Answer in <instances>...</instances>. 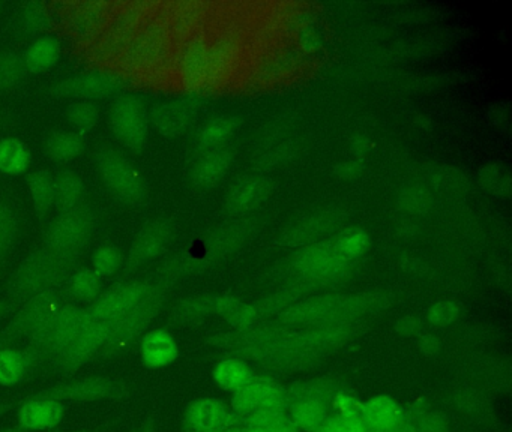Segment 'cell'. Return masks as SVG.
<instances>
[{"label": "cell", "mask_w": 512, "mask_h": 432, "mask_svg": "<svg viewBox=\"0 0 512 432\" xmlns=\"http://www.w3.org/2000/svg\"><path fill=\"white\" fill-rule=\"evenodd\" d=\"M2 432H26L25 429L20 428L19 425L13 426V428L5 429V431Z\"/></svg>", "instance_id": "94428289"}, {"label": "cell", "mask_w": 512, "mask_h": 432, "mask_svg": "<svg viewBox=\"0 0 512 432\" xmlns=\"http://www.w3.org/2000/svg\"><path fill=\"white\" fill-rule=\"evenodd\" d=\"M232 408L241 417L259 410L287 408L286 390L268 378H254L233 393Z\"/></svg>", "instance_id": "d6986e66"}, {"label": "cell", "mask_w": 512, "mask_h": 432, "mask_svg": "<svg viewBox=\"0 0 512 432\" xmlns=\"http://www.w3.org/2000/svg\"><path fill=\"white\" fill-rule=\"evenodd\" d=\"M418 432H448L449 422L445 414L439 411H427L418 417L415 423Z\"/></svg>", "instance_id": "f907efd6"}, {"label": "cell", "mask_w": 512, "mask_h": 432, "mask_svg": "<svg viewBox=\"0 0 512 432\" xmlns=\"http://www.w3.org/2000/svg\"><path fill=\"white\" fill-rule=\"evenodd\" d=\"M290 155H292V144H275V146L272 147V149H269L265 155L260 156L259 164L268 168L275 167V165L286 161Z\"/></svg>", "instance_id": "f5cc1de1"}, {"label": "cell", "mask_w": 512, "mask_h": 432, "mask_svg": "<svg viewBox=\"0 0 512 432\" xmlns=\"http://www.w3.org/2000/svg\"><path fill=\"white\" fill-rule=\"evenodd\" d=\"M232 162L233 152L229 147H218V149L203 153L191 170V179H193L194 185L199 188H211V186L218 185L229 173Z\"/></svg>", "instance_id": "d4e9b609"}, {"label": "cell", "mask_w": 512, "mask_h": 432, "mask_svg": "<svg viewBox=\"0 0 512 432\" xmlns=\"http://www.w3.org/2000/svg\"><path fill=\"white\" fill-rule=\"evenodd\" d=\"M215 314L223 317L227 323L232 324L238 330L253 329L262 318L257 312L256 306L227 296H217Z\"/></svg>", "instance_id": "f546056e"}, {"label": "cell", "mask_w": 512, "mask_h": 432, "mask_svg": "<svg viewBox=\"0 0 512 432\" xmlns=\"http://www.w3.org/2000/svg\"><path fill=\"white\" fill-rule=\"evenodd\" d=\"M314 432H368L362 422H353L340 416H328V419Z\"/></svg>", "instance_id": "816d5d0a"}, {"label": "cell", "mask_w": 512, "mask_h": 432, "mask_svg": "<svg viewBox=\"0 0 512 432\" xmlns=\"http://www.w3.org/2000/svg\"><path fill=\"white\" fill-rule=\"evenodd\" d=\"M116 2L107 0H74L62 3L61 23L68 38L85 50L103 32Z\"/></svg>", "instance_id": "8fae6325"}, {"label": "cell", "mask_w": 512, "mask_h": 432, "mask_svg": "<svg viewBox=\"0 0 512 432\" xmlns=\"http://www.w3.org/2000/svg\"><path fill=\"white\" fill-rule=\"evenodd\" d=\"M0 314H2V306H0Z\"/></svg>", "instance_id": "e7e4bbea"}, {"label": "cell", "mask_w": 512, "mask_h": 432, "mask_svg": "<svg viewBox=\"0 0 512 432\" xmlns=\"http://www.w3.org/2000/svg\"><path fill=\"white\" fill-rule=\"evenodd\" d=\"M370 246V236L361 228H344L328 239L302 246L275 267V275L281 281L302 282L308 275L332 263V261L358 260Z\"/></svg>", "instance_id": "3957f363"}, {"label": "cell", "mask_w": 512, "mask_h": 432, "mask_svg": "<svg viewBox=\"0 0 512 432\" xmlns=\"http://www.w3.org/2000/svg\"><path fill=\"white\" fill-rule=\"evenodd\" d=\"M89 323L88 309L65 303L53 320L34 338L29 339L25 354L31 374L44 363H52Z\"/></svg>", "instance_id": "8992f818"}, {"label": "cell", "mask_w": 512, "mask_h": 432, "mask_svg": "<svg viewBox=\"0 0 512 432\" xmlns=\"http://www.w3.org/2000/svg\"><path fill=\"white\" fill-rule=\"evenodd\" d=\"M251 429V428H250ZM254 432H298L295 423L284 417V419L277 420V422L271 423V425L262 426V428L253 429Z\"/></svg>", "instance_id": "db71d44e"}, {"label": "cell", "mask_w": 512, "mask_h": 432, "mask_svg": "<svg viewBox=\"0 0 512 432\" xmlns=\"http://www.w3.org/2000/svg\"><path fill=\"white\" fill-rule=\"evenodd\" d=\"M26 65L22 56L14 53L0 54V90L16 86L25 77Z\"/></svg>", "instance_id": "f6af8a7d"}, {"label": "cell", "mask_w": 512, "mask_h": 432, "mask_svg": "<svg viewBox=\"0 0 512 432\" xmlns=\"http://www.w3.org/2000/svg\"><path fill=\"white\" fill-rule=\"evenodd\" d=\"M161 12L176 39L202 30V21L206 14L202 3L197 2L172 3L161 9Z\"/></svg>", "instance_id": "83f0119b"}, {"label": "cell", "mask_w": 512, "mask_h": 432, "mask_svg": "<svg viewBox=\"0 0 512 432\" xmlns=\"http://www.w3.org/2000/svg\"><path fill=\"white\" fill-rule=\"evenodd\" d=\"M98 171L110 194L122 203L136 206L145 200L148 186L139 168L127 156L106 150L98 156Z\"/></svg>", "instance_id": "7c38bea8"}, {"label": "cell", "mask_w": 512, "mask_h": 432, "mask_svg": "<svg viewBox=\"0 0 512 432\" xmlns=\"http://www.w3.org/2000/svg\"><path fill=\"white\" fill-rule=\"evenodd\" d=\"M239 126V119L233 114H223L209 120L199 134V146L203 150H214L223 147L229 138L235 134Z\"/></svg>", "instance_id": "d590c367"}, {"label": "cell", "mask_w": 512, "mask_h": 432, "mask_svg": "<svg viewBox=\"0 0 512 432\" xmlns=\"http://www.w3.org/2000/svg\"><path fill=\"white\" fill-rule=\"evenodd\" d=\"M92 230H94L92 213L86 207L80 206L56 219L50 225L44 242L50 251L77 257L88 245Z\"/></svg>", "instance_id": "5bb4252c"}, {"label": "cell", "mask_w": 512, "mask_h": 432, "mask_svg": "<svg viewBox=\"0 0 512 432\" xmlns=\"http://www.w3.org/2000/svg\"><path fill=\"white\" fill-rule=\"evenodd\" d=\"M85 192L82 177L74 171H64L55 177V204L62 212H70L82 206Z\"/></svg>", "instance_id": "d6a6232c"}, {"label": "cell", "mask_w": 512, "mask_h": 432, "mask_svg": "<svg viewBox=\"0 0 512 432\" xmlns=\"http://www.w3.org/2000/svg\"><path fill=\"white\" fill-rule=\"evenodd\" d=\"M479 182L485 191L497 197H508L511 192V174L508 168L500 164H490L482 168Z\"/></svg>", "instance_id": "b9f144b4"}, {"label": "cell", "mask_w": 512, "mask_h": 432, "mask_svg": "<svg viewBox=\"0 0 512 432\" xmlns=\"http://www.w3.org/2000/svg\"><path fill=\"white\" fill-rule=\"evenodd\" d=\"M421 348L427 351L428 354H431L433 351L439 350V341L431 335L425 336L421 341Z\"/></svg>", "instance_id": "91938a15"}, {"label": "cell", "mask_w": 512, "mask_h": 432, "mask_svg": "<svg viewBox=\"0 0 512 432\" xmlns=\"http://www.w3.org/2000/svg\"><path fill=\"white\" fill-rule=\"evenodd\" d=\"M176 38L160 8L152 9L134 33L124 54L115 66L130 77L146 78L169 69Z\"/></svg>", "instance_id": "7a4b0ae2"}, {"label": "cell", "mask_w": 512, "mask_h": 432, "mask_svg": "<svg viewBox=\"0 0 512 432\" xmlns=\"http://www.w3.org/2000/svg\"><path fill=\"white\" fill-rule=\"evenodd\" d=\"M332 407L337 410L338 416L353 422H362L364 416V402L359 401L349 393L338 392L332 399Z\"/></svg>", "instance_id": "7dc6e473"}, {"label": "cell", "mask_w": 512, "mask_h": 432, "mask_svg": "<svg viewBox=\"0 0 512 432\" xmlns=\"http://www.w3.org/2000/svg\"><path fill=\"white\" fill-rule=\"evenodd\" d=\"M433 206V195L421 185H410L398 195V207L410 215H424Z\"/></svg>", "instance_id": "60d3db41"}, {"label": "cell", "mask_w": 512, "mask_h": 432, "mask_svg": "<svg viewBox=\"0 0 512 432\" xmlns=\"http://www.w3.org/2000/svg\"><path fill=\"white\" fill-rule=\"evenodd\" d=\"M362 165H359L358 162H346V164L340 165L337 168L338 174L344 179H353V177L358 176L361 173Z\"/></svg>", "instance_id": "9f6ffc18"}, {"label": "cell", "mask_w": 512, "mask_h": 432, "mask_svg": "<svg viewBox=\"0 0 512 432\" xmlns=\"http://www.w3.org/2000/svg\"><path fill=\"white\" fill-rule=\"evenodd\" d=\"M122 266H124V257L115 246H101L92 255V269L103 279L116 275Z\"/></svg>", "instance_id": "ee69618b"}, {"label": "cell", "mask_w": 512, "mask_h": 432, "mask_svg": "<svg viewBox=\"0 0 512 432\" xmlns=\"http://www.w3.org/2000/svg\"><path fill=\"white\" fill-rule=\"evenodd\" d=\"M131 393L130 383L109 375H91L65 381L52 387L31 393L32 398H47L62 402H101L118 401L128 398Z\"/></svg>", "instance_id": "9c48e42d"}, {"label": "cell", "mask_w": 512, "mask_h": 432, "mask_svg": "<svg viewBox=\"0 0 512 432\" xmlns=\"http://www.w3.org/2000/svg\"><path fill=\"white\" fill-rule=\"evenodd\" d=\"M382 294H326L293 303L278 314L277 323L287 327L350 324L361 315L386 308Z\"/></svg>", "instance_id": "6da1fadb"}, {"label": "cell", "mask_w": 512, "mask_h": 432, "mask_svg": "<svg viewBox=\"0 0 512 432\" xmlns=\"http://www.w3.org/2000/svg\"><path fill=\"white\" fill-rule=\"evenodd\" d=\"M214 380L221 389L235 393L236 390L244 387L245 384L254 380L253 371L248 368L244 360L226 359L221 360L214 368Z\"/></svg>", "instance_id": "8d00e7d4"}, {"label": "cell", "mask_w": 512, "mask_h": 432, "mask_svg": "<svg viewBox=\"0 0 512 432\" xmlns=\"http://www.w3.org/2000/svg\"><path fill=\"white\" fill-rule=\"evenodd\" d=\"M118 321L89 320L82 332L52 362L55 374L70 377L74 372L97 359L104 345L112 338Z\"/></svg>", "instance_id": "4fadbf2b"}, {"label": "cell", "mask_w": 512, "mask_h": 432, "mask_svg": "<svg viewBox=\"0 0 512 432\" xmlns=\"http://www.w3.org/2000/svg\"><path fill=\"white\" fill-rule=\"evenodd\" d=\"M140 357L148 369L166 368L179 357L178 342L167 330H149L140 341Z\"/></svg>", "instance_id": "cb8c5ba5"}, {"label": "cell", "mask_w": 512, "mask_h": 432, "mask_svg": "<svg viewBox=\"0 0 512 432\" xmlns=\"http://www.w3.org/2000/svg\"><path fill=\"white\" fill-rule=\"evenodd\" d=\"M217 296L214 294H197L181 300L170 314V321L176 326H190L202 323L205 318L215 314Z\"/></svg>", "instance_id": "f1b7e54d"}, {"label": "cell", "mask_w": 512, "mask_h": 432, "mask_svg": "<svg viewBox=\"0 0 512 432\" xmlns=\"http://www.w3.org/2000/svg\"><path fill=\"white\" fill-rule=\"evenodd\" d=\"M23 24L32 33L49 29L52 23V11L43 3H28L22 12Z\"/></svg>", "instance_id": "bcb514c9"}, {"label": "cell", "mask_w": 512, "mask_h": 432, "mask_svg": "<svg viewBox=\"0 0 512 432\" xmlns=\"http://www.w3.org/2000/svg\"><path fill=\"white\" fill-rule=\"evenodd\" d=\"M175 231V225L169 219H160L142 228L131 245L125 273L131 275L143 264L160 257L172 243Z\"/></svg>", "instance_id": "ac0fdd59"}, {"label": "cell", "mask_w": 512, "mask_h": 432, "mask_svg": "<svg viewBox=\"0 0 512 432\" xmlns=\"http://www.w3.org/2000/svg\"><path fill=\"white\" fill-rule=\"evenodd\" d=\"M169 69L176 83L185 89H197L217 80L212 35L202 29L176 39Z\"/></svg>", "instance_id": "52a82bcc"}, {"label": "cell", "mask_w": 512, "mask_h": 432, "mask_svg": "<svg viewBox=\"0 0 512 432\" xmlns=\"http://www.w3.org/2000/svg\"><path fill=\"white\" fill-rule=\"evenodd\" d=\"M65 291L50 288L23 303L16 317L0 332V347H8L19 339H31L53 320L65 305Z\"/></svg>", "instance_id": "30bf717a"}, {"label": "cell", "mask_w": 512, "mask_h": 432, "mask_svg": "<svg viewBox=\"0 0 512 432\" xmlns=\"http://www.w3.org/2000/svg\"><path fill=\"white\" fill-rule=\"evenodd\" d=\"M385 432H418L416 431L415 422L410 420L409 417L404 416L403 419L398 420L392 428Z\"/></svg>", "instance_id": "6f0895ef"}, {"label": "cell", "mask_w": 512, "mask_h": 432, "mask_svg": "<svg viewBox=\"0 0 512 432\" xmlns=\"http://www.w3.org/2000/svg\"><path fill=\"white\" fill-rule=\"evenodd\" d=\"M100 119V107L95 102L77 101L67 110V120L76 131L88 132Z\"/></svg>", "instance_id": "7bdbcfd3"}, {"label": "cell", "mask_w": 512, "mask_h": 432, "mask_svg": "<svg viewBox=\"0 0 512 432\" xmlns=\"http://www.w3.org/2000/svg\"><path fill=\"white\" fill-rule=\"evenodd\" d=\"M271 194V180L260 174L242 177L230 189L227 207L232 212L245 213L257 209Z\"/></svg>", "instance_id": "603a6c76"}, {"label": "cell", "mask_w": 512, "mask_h": 432, "mask_svg": "<svg viewBox=\"0 0 512 432\" xmlns=\"http://www.w3.org/2000/svg\"><path fill=\"white\" fill-rule=\"evenodd\" d=\"M67 405L47 398L26 396L17 410V425L26 432H41L55 429L64 422Z\"/></svg>", "instance_id": "44dd1931"}, {"label": "cell", "mask_w": 512, "mask_h": 432, "mask_svg": "<svg viewBox=\"0 0 512 432\" xmlns=\"http://www.w3.org/2000/svg\"><path fill=\"white\" fill-rule=\"evenodd\" d=\"M28 186L37 212L46 213L55 206V177L49 171H34L29 176Z\"/></svg>", "instance_id": "f35d334b"}, {"label": "cell", "mask_w": 512, "mask_h": 432, "mask_svg": "<svg viewBox=\"0 0 512 432\" xmlns=\"http://www.w3.org/2000/svg\"><path fill=\"white\" fill-rule=\"evenodd\" d=\"M124 78L116 74H85L68 78L53 89L59 98L77 99V101H94L116 95L124 89Z\"/></svg>", "instance_id": "ffe728a7"}, {"label": "cell", "mask_w": 512, "mask_h": 432, "mask_svg": "<svg viewBox=\"0 0 512 432\" xmlns=\"http://www.w3.org/2000/svg\"><path fill=\"white\" fill-rule=\"evenodd\" d=\"M32 153L29 147L17 138L0 140V171L8 176H20L31 167Z\"/></svg>", "instance_id": "836d02e7"}, {"label": "cell", "mask_w": 512, "mask_h": 432, "mask_svg": "<svg viewBox=\"0 0 512 432\" xmlns=\"http://www.w3.org/2000/svg\"><path fill=\"white\" fill-rule=\"evenodd\" d=\"M17 219L13 210L0 206V258L7 254L16 236Z\"/></svg>", "instance_id": "c3c4849f"}, {"label": "cell", "mask_w": 512, "mask_h": 432, "mask_svg": "<svg viewBox=\"0 0 512 432\" xmlns=\"http://www.w3.org/2000/svg\"><path fill=\"white\" fill-rule=\"evenodd\" d=\"M224 432H254L253 429L250 428H242V429H233V431H230L229 429H226Z\"/></svg>", "instance_id": "6125c7cd"}, {"label": "cell", "mask_w": 512, "mask_h": 432, "mask_svg": "<svg viewBox=\"0 0 512 432\" xmlns=\"http://www.w3.org/2000/svg\"><path fill=\"white\" fill-rule=\"evenodd\" d=\"M289 419L296 428L314 432L329 416V404L319 399H296L290 402Z\"/></svg>", "instance_id": "4dcf8cb0"}, {"label": "cell", "mask_w": 512, "mask_h": 432, "mask_svg": "<svg viewBox=\"0 0 512 432\" xmlns=\"http://www.w3.org/2000/svg\"><path fill=\"white\" fill-rule=\"evenodd\" d=\"M154 8L155 3L137 2V0L116 2L103 32L83 50L86 59L94 65L115 68L125 48L133 39L134 33Z\"/></svg>", "instance_id": "277c9868"}, {"label": "cell", "mask_w": 512, "mask_h": 432, "mask_svg": "<svg viewBox=\"0 0 512 432\" xmlns=\"http://www.w3.org/2000/svg\"><path fill=\"white\" fill-rule=\"evenodd\" d=\"M406 416L403 408L386 395L374 396L364 402L362 423L368 432H385Z\"/></svg>", "instance_id": "4316f807"}, {"label": "cell", "mask_w": 512, "mask_h": 432, "mask_svg": "<svg viewBox=\"0 0 512 432\" xmlns=\"http://www.w3.org/2000/svg\"><path fill=\"white\" fill-rule=\"evenodd\" d=\"M77 257L61 252L44 251L29 257L20 264L19 269L11 275L7 285V294L11 303H25L31 297L58 287L65 276L73 269Z\"/></svg>", "instance_id": "5b68a950"}, {"label": "cell", "mask_w": 512, "mask_h": 432, "mask_svg": "<svg viewBox=\"0 0 512 432\" xmlns=\"http://www.w3.org/2000/svg\"><path fill=\"white\" fill-rule=\"evenodd\" d=\"M196 116V108L188 102L172 101L155 107L149 117L157 131L164 137H176L187 131Z\"/></svg>", "instance_id": "484cf974"}, {"label": "cell", "mask_w": 512, "mask_h": 432, "mask_svg": "<svg viewBox=\"0 0 512 432\" xmlns=\"http://www.w3.org/2000/svg\"><path fill=\"white\" fill-rule=\"evenodd\" d=\"M460 315V309L451 300H442V302L434 303L428 309V321L434 326H448L454 323Z\"/></svg>", "instance_id": "681fc988"}, {"label": "cell", "mask_w": 512, "mask_h": 432, "mask_svg": "<svg viewBox=\"0 0 512 432\" xmlns=\"http://www.w3.org/2000/svg\"><path fill=\"white\" fill-rule=\"evenodd\" d=\"M71 432H100L97 429H82V431H71Z\"/></svg>", "instance_id": "be15d7a7"}, {"label": "cell", "mask_w": 512, "mask_h": 432, "mask_svg": "<svg viewBox=\"0 0 512 432\" xmlns=\"http://www.w3.org/2000/svg\"><path fill=\"white\" fill-rule=\"evenodd\" d=\"M29 375L31 368L25 351L13 347H0V386H17Z\"/></svg>", "instance_id": "1f68e13d"}, {"label": "cell", "mask_w": 512, "mask_h": 432, "mask_svg": "<svg viewBox=\"0 0 512 432\" xmlns=\"http://www.w3.org/2000/svg\"><path fill=\"white\" fill-rule=\"evenodd\" d=\"M67 290L79 302L92 303L103 291V278L94 269H82L74 273Z\"/></svg>", "instance_id": "ab89813d"}, {"label": "cell", "mask_w": 512, "mask_h": 432, "mask_svg": "<svg viewBox=\"0 0 512 432\" xmlns=\"http://www.w3.org/2000/svg\"><path fill=\"white\" fill-rule=\"evenodd\" d=\"M187 432H193V431H187Z\"/></svg>", "instance_id": "03108f58"}, {"label": "cell", "mask_w": 512, "mask_h": 432, "mask_svg": "<svg viewBox=\"0 0 512 432\" xmlns=\"http://www.w3.org/2000/svg\"><path fill=\"white\" fill-rule=\"evenodd\" d=\"M167 288H169L167 282L158 281L157 284H152L148 294L128 314L118 320L112 338L104 345L97 359L107 360L119 356L127 351L140 336L145 335L146 329L151 326L152 321L160 314L166 303Z\"/></svg>", "instance_id": "ba28073f"}, {"label": "cell", "mask_w": 512, "mask_h": 432, "mask_svg": "<svg viewBox=\"0 0 512 432\" xmlns=\"http://www.w3.org/2000/svg\"><path fill=\"white\" fill-rule=\"evenodd\" d=\"M59 56H61L59 42L52 36H41L29 45L23 60L28 71L44 72L56 65Z\"/></svg>", "instance_id": "e575fe53"}, {"label": "cell", "mask_w": 512, "mask_h": 432, "mask_svg": "<svg viewBox=\"0 0 512 432\" xmlns=\"http://www.w3.org/2000/svg\"><path fill=\"white\" fill-rule=\"evenodd\" d=\"M47 153L56 162H71L82 153L83 138L79 132L58 131L50 135L46 144Z\"/></svg>", "instance_id": "74e56055"}, {"label": "cell", "mask_w": 512, "mask_h": 432, "mask_svg": "<svg viewBox=\"0 0 512 432\" xmlns=\"http://www.w3.org/2000/svg\"><path fill=\"white\" fill-rule=\"evenodd\" d=\"M155 426H157V420L155 417H146L145 420L139 423V425L133 426L125 432H155Z\"/></svg>", "instance_id": "680465c9"}, {"label": "cell", "mask_w": 512, "mask_h": 432, "mask_svg": "<svg viewBox=\"0 0 512 432\" xmlns=\"http://www.w3.org/2000/svg\"><path fill=\"white\" fill-rule=\"evenodd\" d=\"M419 327H421L419 320L413 317L401 318L397 323L398 332L403 333V335H413V333L418 332Z\"/></svg>", "instance_id": "11a10c76"}, {"label": "cell", "mask_w": 512, "mask_h": 432, "mask_svg": "<svg viewBox=\"0 0 512 432\" xmlns=\"http://www.w3.org/2000/svg\"><path fill=\"white\" fill-rule=\"evenodd\" d=\"M233 416L226 404L214 398H200L185 410L184 423L188 431L224 432L232 425Z\"/></svg>", "instance_id": "7402d4cb"}, {"label": "cell", "mask_w": 512, "mask_h": 432, "mask_svg": "<svg viewBox=\"0 0 512 432\" xmlns=\"http://www.w3.org/2000/svg\"><path fill=\"white\" fill-rule=\"evenodd\" d=\"M346 213L337 209H323L317 212L308 213L302 218L290 222L280 236L277 243L287 248H302V246L311 245L319 242L326 234L337 230L344 221Z\"/></svg>", "instance_id": "9a60e30c"}, {"label": "cell", "mask_w": 512, "mask_h": 432, "mask_svg": "<svg viewBox=\"0 0 512 432\" xmlns=\"http://www.w3.org/2000/svg\"><path fill=\"white\" fill-rule=\"evenodd\" d=\"M148 281H130L115 285L100 294L97 300L89 305V320L118 321L131 311L151 290Z\"/></svg>", "instance_id": "e0dca14e"}, {"label": "cell", "mask_w": 512, "mask_h": 432, "mask_svg": "<svg viewBox=\"0 0 512 432\" xmlns=\"http://www.w3.org/2000/svg\"><path fill=\"white\" fill-rule=\"evenodd\" d=\"M148 111L140 99L125 96L118 99L113 105L110 113V125H112L113 134L124 146L130 149H142L149 134Z\"/></svg>", "instance_id": "2e32d148"}]
</instances>
